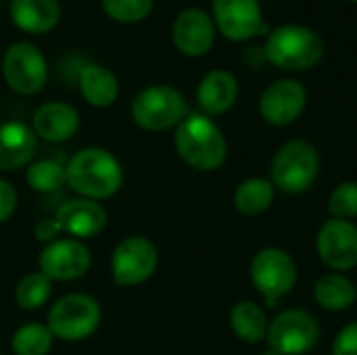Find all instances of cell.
Masks as SVG:
<instances>
[{
    "mask_svg": "<svg viewBox=\"0 0 357 355\" xmlns=\"http://www.w3.org/2000/svg\"><path fill=\"white\" fill-rule=\"evenodd\" d=\"M249 274L253 287L264 295L266 305L274 308L278 299L295 289L297 264L287 251L278 247H266L251 259Z\"/></svg>",
    "mask_w": 357,
    "mask_h": 355,
    "instance_id": "cell-7",
    "label": "cell"
},
{
    "mask_svg": "<svg viewBox=\"0 0 357 355\" xmlns=\"http://www.w3.org/2000/svg\"><path fill=\"white\" fill-rule=\"evenodd\" d=\"M100 6L117 23H138L153 13L155 0H100Z\"/></svg>",
    "mask_w": 357,
    "mask_h": 355,
    "instance_id": "cell-28",
    "label": "cell"
},
{
    "mask_svg": "<svg viewBox=\"0 0 357 355\" xmlns=\"http://www.w3.org/2000/svg\"><path fill=\"white\" fill-rule=\"evenodd\" d=\"M27 186L38 192H54L61 186L67 184V174L65 165L59 163L56 159H40L27 165L25 172Z\"/></svg>",
    "mask_w": 357,
    "mask_h": 355,
    "instance_id": "cell-26",
    "label": "cell"
},
{
    "mask_svg": "<svg viewBox=\"0 0 357 355\" xmlns=\"http://www.w3.org/2000/svg\"><path fill=\"white\" fill-rule=\"evenodd\" d=\"M314 297L320 308L328 312H343L351 308L357 299L356 285L339 272L324 274L314 287Z\"/></svg>",
    "mask_w": 357,
    "mask_h": 355,
    "instance_id": "cell-22",
    "label": "cell"
},
{
    "mask_svg": "<svg viewBox=\"0 0 357 355\" xmlns=\"http://www.w3.org/2000/svg\"><path fill=\"white\" fill-rule=\"evenodd\" d=\"M54 343V335L46 324H25L15 331L10 349L15 355H48Z\"/></svg>",
    "mask_w": 357,
    "mask_h": 355,
    "instance_id": "cell-25",
    "label": "cell"
},
{
    "mask_svg": "<svg viewBox=\"0 0 357 355\" xmlns=\"http://www.w3.org/2000/svg\"><path fill=\"white\" fill-rule=\"evenodd\" d=\"M307 105L305 86L297 80H276L259 96V113L270 126H291Z\"/></svg>",
    "mask_w": 357,
    "mask_h": 355,
    "instance_id": "cell-13",
    "label": "cell"
},
{
    "mask_svg": "<svg viewBox=\"0 0 357 355\" xmlns=\"http://www.w3.org/2000/svg\"><path fill=\"white\" fill-rule=\"evenodd\" d=\"M31 130L46 142H67L79 130V113L73 105L63 100H50L36 109Z\"/></svg>",
    "mask_w": 357,
    "mask_h": 355,
    "instance_id": "cell-17",
    "label": "cell"
},
{
    "mask_svg": "<svg viewBox=\"0 0 357 355\" xmlns=\"http://www.w3.org/2000/svg\"><path fill=\"white\" fill-rule=\"evenodd\" d=\"M215 29L232 40L247 42L268 31L259 0H211Z\"/></svg>",
    "mask_w": 357,
    "mask_h": 355,
    "instance_id": "cell-11",
    "label": "cell"
},
{
    "mask_svg": "<svg viewBox=\"0 0 357 355\" xmlns=\"http://www.w3.org/2000/svg\"><path fill=\"white\" fill-rule=\"evenodd\" d=\"M274 184L266 178H249L241 182L234 190V207L243 216H261L264 211L270 209L274 201Z\"/></svg>",
    "mask_w": 357,
    "mask_h": 355,
    "instance_id": "cell-24",
    "label": "cell"
},
{
    "mask_svg": "<svg viewBox=\"0 0 357 355\" xmlns=\"http://www.w3.org/2000/svg\"><path fill=\"white\" fill-rule=\"evenodd\" d=\"M320 172V155L314 144L305 140L287 142L274 157L270 182L287 195H301L310 190Z\"/></svg>",
    "mask_w": 357,
    "mask_h": 355,
    "instance_id": "cell-5",
    "label": "cell"
},
{
    "mask_svg": "<svg viewBox=\"0 0 357 355\" xmlns=\"http://www.w3.org/2000/svg\"><path fill=\"white\" fill-rule=\"evenodd\" d=\"M328 209L335 220H354L357 218V182H343L339 184L331 199Z\"/></svg>",
    "mask_w": 357,
    "mask_h": 355,
    "instance_id": "cell-29",
    "label": "cell"
},
{
    "mask_svg": "<svg viewBox=\"0 0 357 355\" xmlns=\"http://www.w3.org/2000/svg\"><path fill=\"white\" fill-rule=\"evenodd\" d=\"M174 144L180 159L199 172H215L228 157L226 138L209 115H186L176 128Z\"/></svg>",
    "mask_w": 357,
    "mask_h": 355,
    "instance_id": "cell-2",
    "label": "cell"
},
{
    "mask_svg": "<svg viewBox=\"0 0 357 355\" xmlns=\"http://www.w3.org/2000/svg\"><path fill=\"white\" fill-rule=\"evenodd\" d=\"M17 201H19V197H17L15 186L10 182H6V180L0 178V224L6 222L15 213Z\"/></svg>",
    "mask_w": 357,
    "mask_h": 355,
    "instance_id": "cell-31",
    "label": "cell"
},
{
    "mask_svg": "<svg viewBox=\"0 0 357 355\" xmlns=\"http://www.w3.org/2000/svg\"><path fill=\"white\" fill-rule=\"evenodd\" d=\"M349 2H357V0H349Z\"/></svg>",
    "mask_w": 357,
    "mask_h": 355,
    "instance_id": "cell-34",
    "label": "cell"
},
{
    "mask_svg": "<svg viewBox=\"0 0 357 355\" xmlns=\"http://www.w3.org/2000/svg\"><path fill=\"white\" fill-rule=\"evenodd\" d=\"M10 21L25 33H48L61 21L59 0H10Z\"/></svg>",
    "mask_w": 357,
    "mask_h": 355,
    "instance_id": "cell-20",
    "label": "cell"
},
{
    "mask_svg": "<svg viewBox=\"0 0 357 355\" xmlns=\"http://www.w3.org/2000/svg\"><path fill=\"white\" fill-rule=\"evenodd\" d=\"M102 312L94 297L86 293H69L61 297L48 312V328L54 339L61 341H84L96 333Z\"/></svg>",
    "mask_w": 357,
    "mask_h": 355,
    "instance_id": "cell-6",
    "label": "cell"
},
{
    "mask_svg": "<svg viewBox=\"0 0 357 355\" xmlns=\"http://www.w3.org/2000/svg\"><path fill=\"white\" fill-rule=\"evenodd\" d=\"M2 73L8 88L21 96H31L46 86L48 65L31 42H15L2 56Z\"/></svg>",
    "mask_w": 357,
    "mask_h": 355,
    "instance_id": "cell-8",
    "label": "cell"
},
{
    "mask_svg": "<svg viewBox=\"0 0 357 355\" xmlns=\"http://www.w3.org/2000/svg\"><path fill=\"white\" fill-rule=\"evenodd\" d=\"M333 355H357V322L339 331L333 343Z\"/></svg>",
    "mask_w": 357,
    "mask_h": 355,
    "instance_id": "cell-30",
    "label": "cell"
},
{
    "mask_svg": "<svg viewBox=\"0 0 357 355\" xmlns=\"http://www.w3.org/2000/svg\"><path fill=\"white\" fill-rule=\"evenodd\" d=\"M324 266L345 272L357 266V226L347 220H328L322 224L316 241Z\"/></svg>",
    "mask_w": 357,
    "mask_h": 355,
    "instance_id": "cell-14",
    "label": "cell"
},
{
    "mask_svg": "<svg viewBox=\"0 0 357 355\" xmlns=\"http://www.w3.org/2000/svg\"><path fill=\"white\" fill-rule=\"evenodd\" d=\"M264 355H278V354H276V352H272V349H268Z\"/></svg>",
    "mask_w": 357,
    "mask_h": 355,
    "instance_id": "cell-33",
    "label": "cell"
},
{
    "mask_svg": "<svg viewBox=\"0 0 357 355\" xmlns=\"http://www.w3.org/2000/svg\"><path fill=\"white\" fill-rule=\"evenodd\" d=\"M61 232H63V228H61V224H59L54 218H44V220H40V222L36 224V228H33L36 241H40V243H44V245L56 241V239L61 236Z\"/></svg>",
    "mask_w": 357,
    "mask_h": 355,
    "instance_id": "cell-32",
    "label": "cell"
},
{
    "mask_svg": "<svg viewBox=\"0 0 357 355\" xmlns=\"http://www.w3.org/2000/svg\"><path fill=\"white\" fill-rule=\"evenodd\" d=\"M38 136L21 121L0 123V172H15L31 163Z\"/></svg>",
    "mask_w": 357,
    "mask_h": 355,
    "instance_id": "cell-18",
    "label": "cell"
},
{
    "mask_svg": "<svg viewBox=\"0 0 357 355\" xmlns=\"http://www.w3.org/2000/svg\"><path fill=\"white\" fill-rule=\"evenodd\" d=\"M159 264L155 245L144 236H126L111 255V276L117 287H138L146 282Z\"/></svg>",
    "mask_w": 357,
    "mask_h": 355,
    "instance_id": "cell-10",
    "label": "cell"
},
{
    "mask_svg": "<svg viewBox=\"0 0 357 355\" xmlns=\"http://www.w3.org/2000/svg\"><path fill=\"white\" fill-rule=\"evenodd\" d=\"M67 186L84 199L102 201L119 192L123 184L121 163L113 153L100 146L77 151L65 165Z\"/></svg>",
    "mask_w": 357,
    "mask_h": 355,
    "instance_id": "cell-1",
    "label": "cell"
},
{
    "mask_svg": "<svg viewBox=\"0 0 357 355\" xmlns=\"http://www.w3.org/2000/svg\"><path fill=\"white\" fill-rule=\"evenodd\" d=\"M230 326L234 335L245 343H261L268 337L266 312L253 301H241L230 312Z\"/></svg>",
    "mask_w": 357,
    "mask_h": 355,
    "instance_id": "cell-23",
    "label": "cell"
},
{
    "mask_svg": "<svg viewBox=\"0 0 357 355\" xmlns=\"http://www.w3.org/2000/svg\"><path fill=\"white\" fill-rule=\"evenodd\" d=\"M54 220L61 224L63 232H67L71 239L84 241V239H94L105 230L107 211L98 201L75 197L61 203Z\"/></svg>",
    "mask_w": 357,
    "mask_h": 355,
    "instance_id": "cell-16",
    "label": "cell"
},
{
    "mask_svg": "<svg viewBox=\"0 0 357 355\" xmlns=\"http://www.w3.org/2000/svg\"><path fill=\"white\" fill-rule=\"evenodd\" d=\"M92 257L88 247L77 239H56L44 245L38 266L50 280H77L90 270Z\"/></svg>",
    "mask_w": 357,
    "mask_h": 355,
    "instance_id": "cell-12",
    "label": "cell"
},
{
    "mask_svg": "<svg viewBox=\"0 0 357 355\" xmlns=\"http://www.w3.org/2000/svg\"><path fill=\"white\" fill-rule=\"evenodd\" d=\"M77 86L84 100L96 109L111 107L119 96V80L115 73L102 65L86 63L77 71Z\"/></svg>",
    "mask_w": 357,
    "mask_h": 355,
    "instance_id": "cell-21",
    "label": "cell"
},
{
    "mask_svg": "<svg viewBox=\"0 0 357 355\" xmlns=\"http://www.w3.org/2000/svg\"><path fill=\"white\" fill-rule=\"evenodd\" d=\"M188 105L180 90L167 84H155L140 90L130 107L134 123L146 132H165L178 128L186 117Z\"/></svg>",
    "mask_w": 357,
    "mask_h": 355,
    "instance_id": "cell-4",
    "label": "cell"
},
{
    "mask_svg": "<svg viewBox=\"0 0 357 355\" xmlns=\"http://www.w3.org/2000/svg\"><path fill=\"white\" fill-rule=\"evenodd\" d=\"M268 63L284 71H305L324 56V40L307 25L287 23L268 33L264 44Z\"/></svg>",
    "mask_w": 357,
    "mask_h": 355,
    "instance_id": "cell-3",
    "label": "cell"
},
{
    "mask_svg": "<svg viewBox=\"0 0 357 355\" xmlns=\"http://www.w3.org/2000/svg\"><path fill=\"white\" fill-rule=\"evenodd\" d=\"M238 98V82L226 69L209 71L197 88V103L205 115H222L232 109Z\"/></svg>",
    "mask_w": 357,
    "mask_h": 355,
    "instance_id": "cell-19",
    "label": "cell"
},
{
    "mask_svg": "<svg viewBox=\"0 0 357 355\" xmlns=\"http://www.w3.org/2000/svg\"><path fill=\"white\" fill-rule=\"evenodd\" d=\"M174 46L186 56H203L211 50L215 42V23L211 15L203 8L182 10L172 27Z\"/></svg>",
    "mask_w": 357,
    "mask_h": 355,
    "instance_id": "cell-15",
    "label": "cell"
},
{
    "mask_svg": "<svg viewBox=\"0 0 357 355\" xmlns=\"http://www.w3.org/2000/svg\"><path fill=\"white\" fill-rule=\"evenodd\" d=\"M268 345L278 355H303L320 339L316 318L303 310H284L268 326Z\"/></svg>",
    "mask_w": 357,
    "mask_h": 355,
    "instance_id": "cell-9",
    "label": "cell"
},
{
    "mask_svg": "<svg viewBox=\"0 0 357 355\" xmlns=\"http://www.w3.org/2000/svg\"><path fill=\"white\" fill-rule=\"evenodd\" d=\"M52 295V280L42 272L23 276L15 289V301L21 310H40Z\"/></svg>",
    "mask_w": 357,
    "mask_h": 355,
    "instance_id": "cell-27",
    "label": "cell"
}]
</instances>
